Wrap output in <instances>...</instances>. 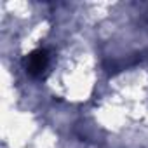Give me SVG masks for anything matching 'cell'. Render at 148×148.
<instances>
[{"label":"cell","mask_w":148,"mask_h":148,"mask_svg":"<svg viewBox=\"0 0 148 148\" xmlns=\"http://www.w3.org/2000/svg\"><path fill=\"white\" fill-rule=\"evenodd\" d=\"M47 64H49V52H47V49H35L25 59V68H26V71L32 77L42 75V71L47 68Z\"/></svg>","instance_id":"obj_1"}]
</instances>
